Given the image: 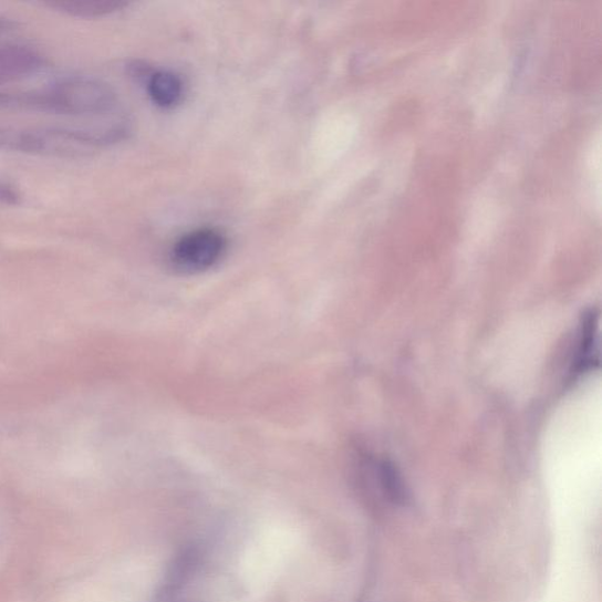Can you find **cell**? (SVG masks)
<instances>
[{
    "label": "cell",
    "instance_id": "obj_4",
    "mask_svg": "<svg viewBox=\"0 0 602 602\" xmlns=\"http://www.w3.org/2000/svg\"><path fill=\"white\" fill-rule=\"evenodd\" d=\"M48 68L45 55L22 44H0V84L21 82Z\"/></svg>",
    "mask_w": 602,
    "mask_h": 602
},
{
    "label": "cell",
    "instance_id": "obj_5",
    "mask_svg": "<svg viewBox=\"0 0 602 602\" xmlns=\"http://www.w3.org/2000/svg\"><path fill=\"white\" fill-rule=\"evenodd\" d=\"M43 6L69 17L96 19L115 13L128 3L125 0H50Z\"/></svg>",
    "mask_w": 602,
    "mask_h": 602
},
{
    "label": "cell",
    "instance_id": "obj_7",
    "mask_svg": "<svg viewBox=\"0 0 602 602\" xmlns=\"http://www.w3.org/2000/svg\"><path fill=\"white\" fill-rule=\"evenodd\" d=\"M572 372L581 374L598 364L596 315L593 311L582 318L580 338Z\"/></svg>",
    "mask_w": 602,
    "mask_h": 602
},
{
    "label": "cell",
    "instance_id": "obj_6",
    "mask_svg": "<svg viewBox=\"0 0 602 602\" xmlns=\"http://www.w3.org/2000/svg\"><path fill=\"white\" fill-rule=\"evenodd\" d=\"M146 89L148 96L162 108H173L183 98L184 85L176 73L172 71H157L148 75Z\"/></svg>",
    "mask_w": 602,
    "mask_h": 602
},
{
    "label": "cell",
    "instance_id": "obj_3",
    "mask_svg": "<svg viewBox=\"0 0 602 602\" xmlns=\"http://www.w3.org/2000/svg\"><path fill=\"white\" fill-rule=\"evenodd\" d=\"M0 150L68 158L70 148L60 126L15 127L0 125Z\"/></svg>",
    "mask_w": 602,
    "mask_h": 602
},
{
    "label": "cell",
    "instance_id": "obj_9",
    "mask_svg": "<svg viewBox=\"0 0 602 602\" xmlns=\"http://www.w3.org/2000/svg\"><path fill=\"white\" fill-rule=\"evenodd\" d=\"M18 28V23L13 19L0 15V34L9 33Z\"/></svg>",
    "mask_w": 602,
    "mask_h": 602
},
{
    "label": "cell",
    "instance_id": "obj_1",
    "mask_svg": "<svg viewBox=\"0 0 602 602\" xmlns=\"http://www.w3.org/2000/svg\"><path fill=\"white\" fill-rule=\"evenodd\" d=\"M42 89L49 115L86 117L103 123L131 122L117 92L90 75H68Z\"/></svg>",
    "mask_w": 602,
    "mask_h": 602
},
{
    "label": "cell",
    "instance_id": "obj_2",
    "mask_svg": "<svg viewBox=\"0 0 602 602\" xmlns=\"http://www.w3.org/2000/svg\"><path fill=\"white\" fill-rule=\"evenodd\" d=\"M225 237L215 229H198L183 236L169 253L173 268L185 274L212 269L226 252Z\"/></svg>",
    "mask_w": 602,
    "mask_h": 602
},
{
    "label": "cell",
    "instance_id": "obj_8",
    "mask_svg": "<svg viewBox=\"0 0 602 602\" xmlns=\"http://www.w3.org/2000/svg\"><path fill=\"white\" fill-rule=\"evenodd\" d=\"M22 195L18 188L9 181L0 179V205L18 206L22 203Z\"/></svg>",
    "mask_w": 602,
    "mask_h": 602
}]
</instances>
